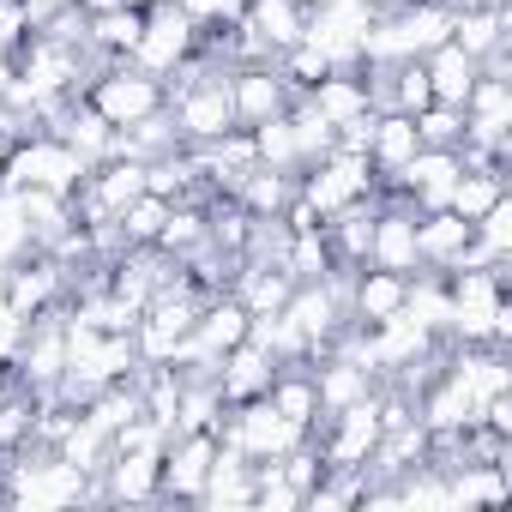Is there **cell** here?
<instances>
[{"instance_id":"cell-1","label":"cell","mask_w":512,"mask_h":512,"mask_svg":"<svg viewBox=\"0 0 512 512\" xmlns=\"http://www.w3.org/2000/svg\"><path fill=\"white\" fill-rule=\"evenodd\" d=\"M506 272L512 266H458V272H446V302H452L446 344H500V350L512 344Z\"/></svg>"},{"instance_id":"cell-2","label":"cell","mask_w":512,"mask_h":512,"mask_svg":"<svg viewBox=\"0 0 512 512\" xmlns=\"http://www.w3.org/2000/svg\"><path fill=\"white\" fill-rule=\"evenodd\" d=\"M85 175H91V163L49 127H37V133H25L0 151V187H13V193L37 187V193H67L73 199L85 187Z\"/></svg>"},{"instance_id":"cell-3","label":"cell","mask_w":512,"mask_h":512,"mask_svg":"<svg viewBox=\"0 0 512 512\" xmlns=\"http://www.w3.org/2000/svg\"><path fill=\"white\" fill-rule=\"evenodd\" d=\"M115 133L121 127H133V121H145V115H157L163 103H169V85L163 79H151V73H139L133 61H109V67H97L91 79H85V91H79Z\"/></svg>"},{"instance_id":"cell-4","label":"cell","mask_w":512,"mask_h":512,"mask_svg":"<svg viewBox=\"0 0 512 512\" xmlns=\"http://www.w3.org/2000/svg\"><path fill=\"white\" fill-rule=\"evenodd\" d=\"M380 187V175H374V163L362 157V151H344V145H332L320 163H308L302 175H296V199L326 223L332 211H344V205H356V199H368Z\"/></svg>"},{"instance_id":"cell-5","label":"cell","mask_w":512,"mask_h":512,"mask_svg":"<svg viewBox=\"0 0 512 512\" xmlns=\"http://www.w3.org/2000/svg\"><path fill=\"white\" fill-rule=\"evenodd\" d=\"M199 49V25L181 13V0H151L145 7V25H139V43H133V67L151 73V79H175V67H187Z\"/></svg>"},{"instance_id":"cell-6","label":"cell","mask_w":512,"mask_h":512,"mask_svg":"<svg viewBox=\"0 0 512 512\" xmlns=\"http://www.w3.org/2000/svg\"><path fill=\"white\" fill-rule=\"evenodd\" d=\"M217 440L235 446L247 464H266V458H284L290 446H302L308 434H302L296 422H284L266 398H247V404H223V416H217Z\"/></svg>"},{"instance_id":"cell-7","label":"cell","mask_w":512,"mask_h":512,"mask_svg":"<svg viewBox=\"0 0 512 512\" xmlns=\"http://www.w3.org/2000/svg\"><path fill=\"white\" fill-rule=\"evenodd\" d=\"M67 374V308H43L37 320H25L19 356H13V380L37 398H55Z\"/></svg>"},{"instance_id":"cell-8","label":"cell","mask_w":512,"mask_h":512,"mask_svg":"<svg viewBox=\"0 0 512 512\" xmlns=\"http://www.w3.org/2000/svg\"><path fill=\"white\" fill-rule=\"evenodd\" d=\"M211 458H217V428L169 434V440H163V464H157V500L199 506L205 476H211Z\"/></svg>"},{"instance_id":"cell-9","label":"cell","mask_w":512,"mask_h":512,"mask_svg":"<svg viewBox=\"0 0 512 512\" xmlns=\"http://www.w3.org/2000/svg\"><path fill=\"white\" fill-rule=\"evenodd\" d=\"M374 199H380V205H374V235H368V266L398 272V278L422 272V253H416V211H410V199L392 193V187H380Z\"/></svg>"},{"instance_id":"cell-10","label":"cell","mask_w":512,"mask_h":512,"mask_svg":"<svg viewBox=\"0 0 512 512\" xmlns=\"http://www.w3.org/2000/svg\"><path fill=\"white\" fill-rule=\"evenodd\" d=\"M296 103L290 79L278 73V61H241L229 67V109H235V127H266L272 115H284Z\"/></svg>"},{"instance_id":"cell-11","label":"cell","mask_w":512,"mask_h":512,"mask_svg":"<svg viewBox=\"0 0 512 512\" xmlns=\"http://www.w3.org/2000/svg\"><path fill=\"white\" fill-rule=\"evenodd\" d=\"M500 139H512V79L476 73L464 97V145H500Z\"/></svg>"},{"instance_id":"cell-12","label":"cell","mask_w":512,"mask_h":512,"mask_svg":"<svg viewBox=\"0 0 512 512\" xmlns=\"http://www.w3.org/2000/svg\"><path fill=\"white\" fill-rule=\"evenodd\" d=\"M272 374H278V356H272L266 344L241 338V344H235V350H223V362H217V392H223V404H247V398H266Z\"/></svg>"},{"instance_id":"cell-13","label":"cell","mask_w":512,"mask_h":512,"mask_svg":"<svg viewBox=\"0 0 512 512\" xmlns=\"http://www.w3.org/2000/svg\"><path fill=\"white\" fill-rule=\"evenodd\" d=\"M314 368V392H320V416H332V410H350V404H362V398H374L380 392V380L356 362V356H344V350H326L320 362H308Z\"/></svg>"},{"instance_id":"cell-14","label":"cell","mask_w":512,"mask_h":512,"mask_svg":"<svg viewBox=\"0 0 512 512\" xmlns=\"http://www.w3.org/2000/svg\"><path fill=\"white\" fill-rule=\"evenodd\" d=\"M464 247H470V223L458 211H422L416 217V253H422V272H452L464 260Z\"/></svg>"},{"instance_id":"cell-15","label":"cell","mask_w":512,"mask_h":512,"mask_svg":"<svg viewBox=\"0 0 512 512\" xmlns=\"http://www.w3.org/2000/svg\"><path fill=\"white\" fill-rule=\"evenodd\" d=\"M404 290H410V278L380 272V266H356V278H350V320L356 326H380V320L404 314Z\"/></svg>"},{"instance_id":"cell-16","label":"cell","mask_w":512,"mask_h":512,"mask_svg":"<svg viewBox=\"0 0 512 512\" xmlns=\"http://www.w3.org/2000/svg\"><path fill=\"white\" fill-rule=\"evenodd\" d=\"M308 103L320 109V121H332V133H338L344 121H362V115H374L362 67H332V73H326V79L308 91Z\"/></svg>"},{"instance_id":"cell-17","label":"cell","mask_w":512,"mask_h":512,"mask_svg":"<svg viewBox=\"0 0 512 512\" xmlns=\"http://www.w3.org/2000/svg\"><path fill=\"white\" fill-rule=\"evenodd\" d=\"M266 404L284 416V422H296L302 434L320 422V392H314V368L308 362H278V374H272V386H266Z\"/></svg>"},{"instance_id":"cell-18","label":"cell","mask_w":512,"mask_h":512,"mask_svg":"<svg viewBox=\"0 0 512 512\" xmlns=\"http://www.w3.org/2000/svg\"><path fill=\"white\" fill-rule=\"evenodd\" d=\"M452 43L470 61H488L494 49H512V7H464V13H452Z\"/></svg>"},{"instance_id":"cell-19","label":"cell","mask_w":512,"mask_h":512,"mask_svg":"<svg viewBox=\"0 0 512 512\" xmlns=\"http://www.w3.org/2000/svg\"><path fill=\"white\" fill-rule=\"evenodd\" d=\"M512 500V470L506 464H458L446 470V506H506Z\"/></svg>"},{"instance_id":"cell-20","label":"cell","mask_w":512,"mask_h":512,"mask_svg":"<svg viewBox=\"0 0 512 512\" xmlns=\"http://www.w3.org/2000/svg\"><path fill=\"white\" fill-rule=\"evenodd\" d=\"M374 205H380V199L368 193V199H356V205H344V211H332V217L320 223V229H326V241H332V260H338V266H350V272H356V266H368Z\"/></svg>"},{"instance_id":"cell-21","label":"cell","mask_w":512,"mask_h":512,"mask_svg":"<svg viewBox=\"0 0 512 512\" xmlns=\"http://www.w3.org/2000/svg\"><path fill=\"white\" fill-rule=\"evenodd\" d=\"M422 73H428V91H434V103H452V109H464V97H470V85H476V61L446 37L440 49H428L422 55Z\"/></svg>"},{"instance_id":"cell-22","label":"cell","mask_w":512,"mask_h":512,"mask_svg":"<svg viewBox=\"0 0 512 512\" xmlns=\"http://www.w3.org/2000/svg\"><path fill=\"white\" fill-rule=\"evenodd\" d=\"M278 266L290 272V284H326V278L338 272L326 229H320V223H314V229H290V241H284V253H278Z\"/></svg>"},{"instance_id":"cell-23","label":"cell","mask_w":512,"mask_h":512,"mask_svg":"<svg viewBox=\"0 0 512 512\" xmlns=\"http://www.w3.org/2000/svg\"><path fill=\"white\" fill-rule=\"evenodd\" d=\"M199 506H253V464L235 452V446H223L217 440V458H211V476H205V494H199Z\"/></svg>"},{"instance_id":"cell-24","label":"cell","mask_w":512,"mask_h":512,"mask_svg":"<svg viewBox=\"0 0 512 512\" xmlns=\"http://www.w3.org/2000/svg\"><path fill=\"white\" fill-rule=\"evenodd\" d=\"M410 157H416V121L398 115V109L374 115V139H368V163H374V175H398Z\"/></svg>"},{"instance_id":"cell-25","label":"cell","mask_w":512,"mask_h":512,"mask_svg":"<svg viewBox=\"0 0 512 512\" xmlns=\"http://www.w3.org/2000/svg\"><path fill=\"white\" fill-rule=\"evenodd\" d=\"M235 199H241L253 217H284V205L296 199V175H284V169H266V163H253V169L235 181Z\"/></svg>"},{"instance_id":"cell-26","label":"cell","mask_w":512,"mask_h":512,"mask_svg":"<svg viewBox=\"0 0 512 512\" xmlns=\"http://www.w3.org/2000/svg\"><path fill=\"white\" fill-rule=\"evenodd\" d=\"M169 211H175V199H163V193H139V199H133V205L115 217V235H121V247H157V235H163Z\"/></svg>"},{"instance_id":"cell-27","label":"cell","mask_w":512,"mask_h":512,"mask_svg":"<svg viewBox=\"0 0 512 512\" xmlns=\"http://www.w3.org/2000/svg\"><path fill=\"white\" fill-rule=\"evenodd\" d=\"M494 199H506V175H488V169H458L452 193H446V211H458L464 223H476Z\"/></svg>"},{"instance_id":"cell-28","label":"cell","mask_w":512,"mask_h":512,"mask_svg":"<svg viewBox=\"0 0 512 512\" xmlns=\"http://www.w3.org/2000/svg\"><path fill=\"white\" fill-rule=\"evenodd\" d=\"M253 133V151H260L266 169H284V175H302V145H296V127H290V109L272 115L266 127H247Z\"/></svg>"},{"instance_id":"cell-29","label":"cell","mask_w":512,"mask_h":512,"mask_svg":"<svg viewBox=\"0 0 512 512\" xmlns=\"http://www.w3.org/2000/svg\"><path fill=\"white\" fill-rule=\"evenodd\" d=\"M253 506H260V512H302V488L284 476L278 458L253 464Z\"/></svg>"},{"instance_id":"cell-30","label":"cell","mask_w":512,"mask_h":512,"mask_svg":"<svg viewBox=\"0 0 512 512\" xmlns=\"http://www.w3.org/2000/svg\"><path fill=\"white\" fill-rule=\"evenodd\" d=\"M410 121H416V145H440V151L464 145V109H452V103H428Z\"/></svg>"},{"instance_id":"cell-31","label":"cell","mask_w":512,"mask_h":512,"mask_svg":"<svg viewBox=\"0 0 512 512\" xmlns=\"http://www.w3.org/2000/svg\"><path fill=\"white\" fill-rule=\"evenodd\" d=\"M241 7H247V0H181V13H187L199 31H223V25H235Z\"/></svg>"},{"instance_id":"cell-32","label":"cell","mask_w":512,"mask_h":512,"mask_svg":"<svg viewBox=\"0 0 512 512\" xmlns=\"http://www.w3.org/2000/svg\"><path fill=\"white\" fill-rule=\"evenodd\" d=\"M440 7H452V13H464V7H506V0H440Z\"/></svg>"},{"instance_id":"cell-33","label":"cell","mask_w":512,"mask_h":512,"mask_svg":"<svg viewBox=\"0 0 512 512\" xmlns=\"http://www.w3.org/2000/svg\"><path fill=\"white\" fill-rule=\"evenodd\" d=\"M7 380H13V368H7V374H0V392H7Z\"/></svg>"},{"instance_id":"cell-34","label":"cell","mask_w":512,"mask_h":512,"mask_svg":"<svg viewBox=\"0 0 512 512\" xmlns=\"http://www.w3.org/2000/svg\"><path fill=\"white\" fill-rule=\"evenodd\" d=\"M0 506H7V494H0Z\"/></svg>"}]
</instances>
